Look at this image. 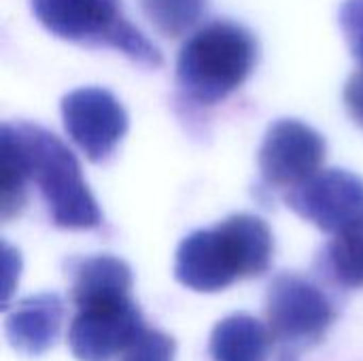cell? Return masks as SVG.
Wrapping results in <instances>:
<instances>
[{"instance_id": "obj_1", "label": "cell", "mask_w": 363, "mask_h": 361, "mask_svg": "<svg viewBox=\"0 0 363 361\" xmlns=\"http://www.w3.org/2000/svg\"><path fill=\"white\" fill-rule=\"evenodd\" d=\"M274 238L257 215L238 213L215 228L185 236L174 255V279L194 291L217 294L272 266Z\"/></svg>"}, {"instance_id": "obj_2", "label": "cell", "mask_w": 363, "mask_h": 361, "mask_svg": "<svg viewBox=\"0 0 363 361\" xmlns=\"http://www.w3.org/2000/svg\"><path fill=\"white\" fill-rule=\"evenodd\" d=\"M257 64V40L240 23L213 21L191 34L177 57L181 91L213 106L236 91Z\"/></svg>"}, {"instance_id": "obj_3", "label": "cell", "mask_w": 363, "mask_h": 361, "mask_svg": "<svg viewBox=\"0 0 363 361\" xmlns=\"http://www.w3.org/2000/svg\"><path fill=\"white\" fill-rule=\"evenodd\" d=\"M13 130L21 145L30 181L38 187L53 226L62 230L100 228V206L72 151L55 134L36 123L17 121Z\"/></svg>"}, {"instance_id": "obj_4", "label": "cell", "mask_w": 363, "mask_h": 361, "mask_svg": "<svg viewBox=\"0 0 363 361\" xmlns=\"http://www.w3.org/2000/svg\"><path fill=\"white\" fill-rule=\"evenodd\" d=\"M32 13L57 38L111 47L130 60L157 68L164 64L157 47L132 26L119 6V0H30Z\"/></svg>"}, {"instance_id": "obj_5", "label": "cell", "mask_w": 363, "mask_h": 361, "mask_svg": "<svg viewBox=\"0 0 363 361\" xmlns=\"http://www.w3.org/2000/svg\"><path fill=\"white\" fill-rule=\"evenodd\" d=\"M266 326L283 361L317 347L338 319L336 304L311 279L298 272H281L266 289Z\"/></svg>"}, {"instance_id": "obj_6", "label": "cell", "mask_w": 363, "mask_h": 361, "mask_svg": "<svg viewBox=\"0 0 363 361\" xmlns=\"http://www.w3.org/2000/svg\"><path fill=\"white\" fill-rule=\"evenodd\" d=\"M132 296L104 298L77 306L68 328V347L79 361H113L145 328Z\"/></svg>"}, {"instance_id": "obj_7", "label": "cell", "mask_w": 363, "mask_h": 361, "mask_svg": "<svg viewBox=\"0 0 363 361\" xmlns=\"http://www.w3.org/2000/svg\"><path fill=\"white\" fill-rule=\"evenodd\" d=\"M285 204L321 232L336 234L363 219V179L340 168L319 170L291 187Z\"/></svg>"}, {"instance_id": "obj_8", "label": "cell", "mask_w": 363, "mask_h": 361, "mask_svg": "<svg viewBox=\"0 0 363 361\" xmlns=\"http://www.w3.org/2000/svg\"><path fill=\"white\" fill-rule=\"evenodd\" d=\"M62 119L72 143L94 164L104 162L128 132V113L102 87H81L62 98Z\"/></svg>"}, {"instance_id": "obj_9", "label": "cell", "mask_w": 363, "mask_h": 361, "mask_svg": "<svg viewBox=\"0 0 363 361\" xmlns=\"http://www.w3.org/2000/svg\"><path fill=\"white\" fill-rule=\"evenodd\" d=\"M325 138L298 119L274 121L259 147L257 164L270 187L291 189L319 172L325 160Z\"/></svg>"}, {"instance_id": "obj_10", "label": "cell", "mask_w": 363, "mask_h": 361, "mask_svg": "<svg viewBox=\"0 0 363 361\" xmlns=\"http://www.w3.org/2000/svg\"><path fill=\"white\" fill-rule=\"evenodd\" d=\"M64 302L57 294H36L19 300L4 319V334L11 347L28 357L51 351L62 334Z\"/></svg>"}, {"instance_id": "obj_11", "label": "cell", "mask_w": 363, "mask_h": 361, "mask_svg": "<svg viewBox=\"0 0 363 361\" xmlns=\"http://www.w3.org/2000/svg\"><path fill=\"white\" fill-rule=\"evenodd\" d=\"M70 300L74 306L104 300L132 296L134 277L130 266L115 255H91L70 262Z\"/></svg>"}, {"instance_id": "obj_12", "label": "cell", "mask_w": 363, "mask_h": 361, "mask_svg": "<svg viewBox=\"0 0 363 361\" xmlns=\"http://www.w3.org/2000/svg\"><path fill=\"white\" fill-rule=\"evenodd\" d=\"M274 349L266 323L249 313H234L221 319L208 340L213 361H268Z\"/></svg>"}, {"instance_id": "obj_13", "label": "cell", "mask_w": 363, "mask_h": 361, "mask_svg": "<svg viewBox=\"0 0 363 361\" xmlns=\"http://www.w3.org/2000/svg\"><path fill=\"white\" fill-rule=\"evenodd\" d=\"M319 268L340 289H363V219L334 234L321 253Z\"/></svg>"}, {"instance_id": "obj_14", "label": "cell", "mask_w": 363, "mask_h": 361, "mask_svg": "<svg viewBox=\"0 0 363 361\" xmlns=\"http://www.w3.org/2000/svg\"><path fill=\"white\" fill-rule=\"evenodd\" d=\"M28 164L13 130L4 123L0 130V215L4 221L17 217L28 200Z\"/></svg>"}, {"instance_id": "obj_15", "label": "cell", "mask_w": 363, "mask_h": 361, "mask_svg": "<svg viewBox=\"0 0 363 361\" xmlns=\"http://www.w3.org/2000/svg\"><path fill=\"white\" fill-rule=\"evenodd\" d=\"M208 0H140L151 26L170 38L187 34L206 13Z\"/></svg>"}, {"instance_id": "obj_16", "label": "cell", "mask_w": 363, "mask_h": 361, "mask_svg": "<svg viewBox=\"0 0 363 361\" xmlns=\"http://www.w3.org/2000/svg\"><path fill=\"white\" fill-rule=\"evenodd\" d=\"M177 340L157 328L145 326L119 361H174Z\"/></svg>"}, {"instance_id": "obj_17", "label": "cell", "mask_w": 363, "mask_h": 361, "mask_svg": "<svg viewBox=\"0 0 363 361\" xmlns=\"http://www.w3.org/2000/svg\"><path fill=\"white\" fill-rule=\"evenodd\" d=\"M340 28L353 57L363 66V0H347L340 9Z\"/></svg>"}, {"instance_id": "obj_18", "label": "cell", "mask_w": 363, "mask_h": 361, "mask_svg": "<svg viewBox=\"0 0 363 361\" xmlns=\"http://www.w3.org/2000/svg\"><path fill=\"white\" fill-rule=\"evenodd\" d=\"M345 104L351 119L363 128V66L351 74L345 85Z\"/></svg>"}]
</instances>
